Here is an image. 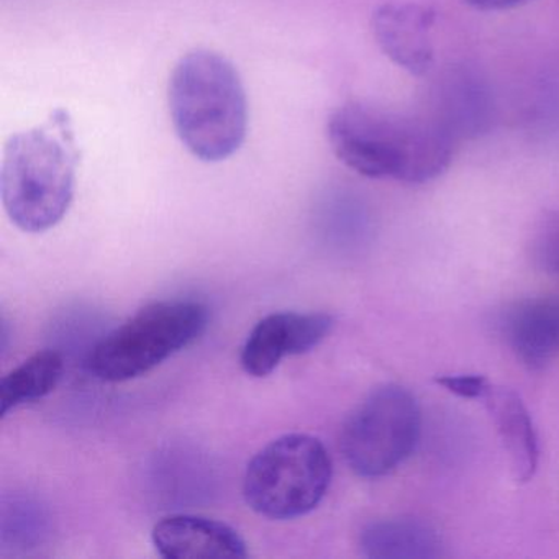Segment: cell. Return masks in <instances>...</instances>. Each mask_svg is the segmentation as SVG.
Listing matches in <instances>:
<instances>
[{"label":"cell","instance_id":"7","mask_svg":"<svg viewBox=\"0 0 559 559\" xmlns=\"http://www.w3.org/2000/svg\"><path fill=\"white\" fill-rule=\"evenodd\" d=\"M335 320L323 312H276L261 319L241 348L243 371L266 378L287 356L306 355L332 332Z\"/></svg>","mask_w":559,"mask_h":559},{"label":"cell","instance_id":"5","mask_svg":"<svg viewBox=\"0 0 559 559\" xmlns=\"http://www.w3.org/2000/svg\"><path fill=\"white\" fill-rule=\"evenodd\" d=\"M332 476V457L319 438L287 433L251 457L245 471L243 497L264 519L296 520L320 506Z\"/></svg>","mask_w":559,"mask_h":559},{"label":"cell","instance_id":"3","mask_svg":"<svg viewBox=\"0 0 559 559\" xmlns=\"http://www.w3.org/2000/svg\"><path fill=\"white\" fill-rule=\"evenodd\" d=\"M169 112L182 145L201 162H224L247 139L243 83L234 64L214 51H192L176 64L169 81Z\"/></svg>","mask_w":559,"mask_h":559},{"label":"cell","instance_id":"14","mask_svg":"<svg viewBox=\"0 0 559 559\" xmlns=\"http://www.w3.org/2000/svg\"><path fill=\"white\" fill-rule=\"evenodd\" d=\"M2 519H11L14 522H2V543L12 545L21 543L22 546L31 545L34 539L40 538L41 528H44V512L38 509L37 503L14 502V509L5 507L4 516Z\"/></svg>","mask_w":559,"mask_h":559},{"label":"cell","instance_id":"4","mask_svg":"<svg viewBox=\"0 0 559 559\" xmlns=\"http://www.w3.org/2000/svg\"><path fill=\"white\" fill-rule=\"evenodd\" d=\"M209 310L195 300H159L107 333L91 349L87 371L104 382H127L148 374L201 338Z\"/></svg>","mask_w":559,"mask_h":559},{"label":"cell","instance_id":"8","mask_svg":"<svg viewBox=\"0 0 559 559\" xmlns=\"http://www.w3.org/2000/svg\"><path fill=\"white\" fill-rule=\"evenodd\" d=\"M435 19L433 9L391 2L372 14V34L392 63L412 76H425L433 68L431 31Z\"/></svg>","mask_w":559,"mask_h":559},{"label":"cell","instance_id":"16","mask_svg":"<svg viewBox=\"0 0 559 559\" xmlns=\"http://www.w3.org/2000/svg\"><path fill=\"white\" fill-rule=\"evenodd\" d=\"M438 384L443 385L451 394L463 399L479 401L490 382L480 374H448L437 379Z\"/></svg>","mask_w":559,"mask_h":559},{"label":"cell","instance_id":"9","mask_svg":"<svg viewBox=\"0 0 559 559\" xmlns=\"http://www.w3.org/2000/svg\"><path fill=\"white\" fill-rule=\"evenodd\" d=\"M156 552L166 559L247 558L243 536L227 523L191 513L163 516L152 530Z\"/></svg>","mask_w":559,"mask_h":559},{"label":"cell","instance_id":"11","mask_svg":"<svg viewBox=\"0 0 559 559\" xmlns=\"http://www.w3.org/2000/svg\"><path fill=\"white\" fill-rule=\"evenodd\" d=\"M480 401L487 407L516 483L525 484L538 467V435L532 415L520 395L509 388L489 384Z\"/></svg>","mask_w":559,"mask_h":559},{"label":"cell","instance_id":"17","mask_svg":"<svg viewBox=\"0 0 559 559\" xmlns=\"http://www.w3.org/2000/svg\"><path fill=\"white\" fill-rule=\"evenodd\" d=\"M466 2L479 11L492 12L519 8V5L526 4L528 0H466Z\"/></svg>","mask_w":559,"mask_h":559},{"label":"cell","instance_id":"6","mask_svg":"<svg viewBox=\"0 0 559 559\" xmlns=\"http://www.w3.org/2000/svg\"><path fill=\"white\" fill-rule=\"evenodd\" d=\"M421 412L405 388L385 384L374 389L343 425L340 448L353 473L366 479L397 469L417 448Z\"/></svg>","mask_w":559,"mask_h":559},{"label":"cell","instance_id":"2","mask_svg":"<svg viewBox=\"0 0 559 559\" xmlns=\"http://www.w3.org/2000/svg\"><path fill=\"white\" fill-rule=\"evenodd\" d=\"M78 152L64 110L45 126L9 139L0 173L5 214L27 234L57 227L73 204Z\"/></svg>","mask_w":559,"mask_h":559},{"label":"cell","instance_id":"10","mask_svg":"<svg viewBox=\"0 0 559 559\" xmlns=\"http://www.w3.org/2000/svg\"><path fill=\"white\" fill-rule=\"evenodd\" d=\"M502 332L510 349L530 369H542L559 356V299L533 297L506 310Z\"/></svg>","mask_w":559,"mask_h":559},{"label":"cell","instance_id":"1","mask_svg":"<svg viewBox=\"0 0 559 559\" xmlns=\"http://www.w3.org/2000/svg\"><path fill=\"white\" fill-rule=\"evenodd\" d=\"M326 135L336 158L365 178L424 185L443 175L453 159L454 136L443 123L371 104L336 109Z\"/></svg>","mask_w":559,"mask_h":559},{"label":"cell","instance_id":"13","mask_svg":"<svg viewBox=\"0 0 559 559\" xmlns=\"http://www.w3.org/2000/svg\"><path fill=\"white\" fill-rule=\"evenodd\" d=\"M64 372L63 355L57 349H41L12 369L0 382V417L55 391Z\"/></svg>","mask_w":559,"mask_h":559},{"label":"cell","instance_id":"15","mask_svg":"<svg viewBox=\"0 0 559 559\" xmlns=\"http://www.w3.org/2000/svg\"><path fill=\"white\" fill-rule=\"evenodd\" d=\"M533 257L542 270L559 277V209L546 215L533 240Z\"/></svg>","mask_w":559,"mask_h":559},{"label":"cell","instance_id":"12","mask_svg":"<svg viewBox=\"0 0 559 559\" xmlns=\"http://www.w3.org/2000/svg\"><path fill=\"white\" fill-rule=\"evenodd\" d=\"M362 555L372 559H437L443 542L433 526L417 519H385L369 523L359 538Z\"/></svg>","mask_w":559,"mask_h":559}]
</instances>
